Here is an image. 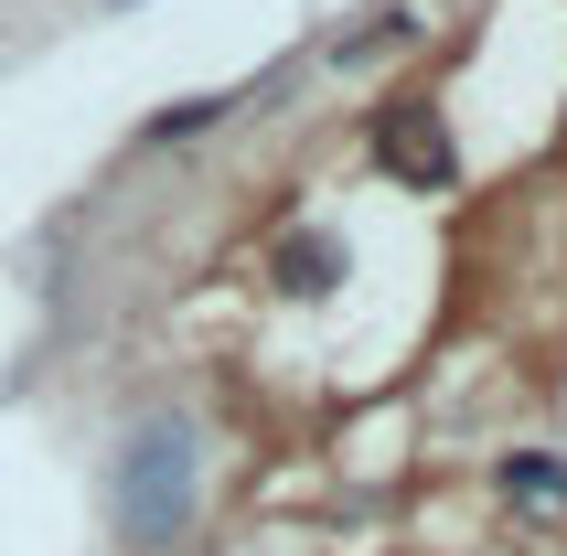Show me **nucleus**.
Masks as SVG:
<instances>
[{
  "label": "nucleus",
  "instance_id": "1",
  "mask_svg": "<svg viewBox=\"0 0 567 556\" xmlns=\"http://www.w3.org/2000/svg\"><path fill=\"white\" fill-rule=\"evenodd\" d=\"M107 503H118V535H128V546H172V535L193 525V439L172 429V418H151V429L118 450Z\"/></svg>",
  "mask_w": 567,
  "mask_h": 556
},
{
  "label": "nucleus",
  "instance_id": "2",
  "mask_svg": "<svg viewBox=\"0 0 567 556\" xmlns=\"http://www.w3.org/2000/svg\"><path fill=\"white\" fill-rule=\"evenodd\" d=\"M375 151H385V172H408V183H450V140H440V119H429L417 96H396V107H385Z\"/></svg>",
  "mask_w": 567,
  "mask_h": 556
},
{
  "label": "nucleus",
  "instance_id": "3",
  "mask_svg": "<svg viewBox=\"0 0 567 556\" xmlns=\"http://www.w3.org/2000/svg\"><path fill=\"white\" fill-rule=\"evenodd\" d=\"M268 278H279L289 300H321V289H343V236H321V225H300V236H279V257H268Z\"/></svg>",
  "mask_w": 567,
  "mask_h": 556
},
{
  "label": "nucleus",
  "instance_id": "4",
  "mask_svg": "<svg viewBox=\"0 0 567 556\" xmlns=\"http://www.w3.org/2000/svg\"><path fill=\"white\" fill-rule=\"evenodd\" d=\"M504 493H525V503H557V493H567V471H557V461H504Z\"/></svg>",
  "mask_w": 567,
  "mask_h": 556
},
{
  "label": "nucleus",
  "instance_id": "5",
  "mask_svg": "<svg viewBox=\"0 0 567 556\" xmlns=\"http://www.w3.org/2000/svg\"><path fill=\"white\" fill-rule=\"evenodd\" d=\"M204 119H215V96H183V107H161V119H151V140H193Z\"/></svg>",
  "mask_w": 567,
  "mask_h": 556
}]
</instances>
